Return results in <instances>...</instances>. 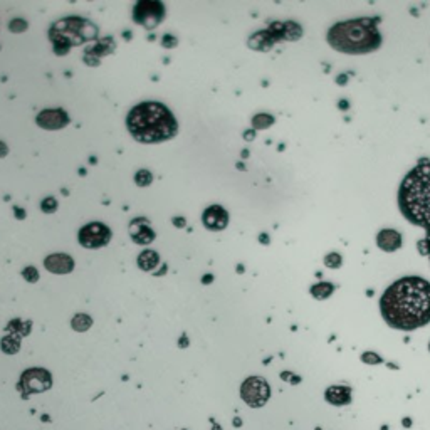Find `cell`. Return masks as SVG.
I'll list each match as a JSON object with an SVG mask.
<instances>
[{"mask_svg": "<svg viewBox=\"0 0 430 430\" xmlns=\"http://www.w3.org/2000/svg\"><path fill=\"white\" fill-rule=\"evenodd\" d=\"M21 385L24 388V395H29L30 392H42L51 387L49 373L44 370H29L22 375Z\"/></svg>", "mask_w": 430, "mask_h": 430, "instance_id": "cell-8", "label": "cell"}, {"mask_svg": "<svg viewBox=\"0 0 430 430\" xmlns=\"http://www.w3.org/2000/svg\"><path fill=\"white\" fill-rule=\"evenodd\" d=\"M7 153V148H5V144L3 143H0V156H3Z\"/></svg>", "mask_w": 430, "mask_h": 430, "instance_id": "cell-27", "label": "cell"}, {"mask_svg": "<svg viewBox=\"0 0 430 430\" xmlns=\"http://www.w3.org/2000/svg\"><path fill=\"white\" fill-rule=\"evenodd\" d=\"M173 222L176 224V226H183V224H185V222H183V219H182V220H180V219H175Z\"/></svg>", "mask_w": 430, "mask_h": 430, "instance_id": "cell-28", "label": "cell"}, {"mask_svg": "<svg viewBox=\"0 0 430 430\" xmlns=\"http://www.w3.org/2000/svg\"><path fill=\"white\" fill-rule=\"evenodd\" d=\"M284 37L289 39V41H296V39L301 37V27L297 26V24H286V27H284Z\"/></svg>", "mask_w": 430, "mask_h": 430, "instance_id": "cell-17", "label": "cell"}, {"mask_svg": "<svg viewBox=\"0 0 430 430\" xmlns=\"http://www.w3.org/2000/svg\"><path fill=\"white\" fill-rule=\"evenodd\" d=\"M272 121H274V118H272V116H269V115H257L252 123H254L256 128H267V126H271Z\"/></svg>", "mask_w": 430, "mask_h": 430, "instance_id": "cell-20", "label": "cell"}, {"mask_svg": "<svg viewBox=\"0 0 430 430\" xmlns=\"http://www.w3.org/2000/svg\"><path fill=\"white\" fill-rule=\"evenodd\" d=\"M403 424H405V427H410V419H405Z\"/></svg>", "mask_w": 430, "mask_h": 430, "instance_id": "cell-30", "label": "cell"}, {"mask_svg": "<svg viewBox=\"0 0 430 430\" xmlns=\"http://www.w3.org/2000/svg\"><path fill=\"white\" fill-rule=\"evenodd\" d=\"M378 19H355L333 26L328 32V42L333 49L344 54H367L378 49L381 35L376 29Z\"/></svg>", "mask_w": 430, "mask_h": 430, "instance_id": "cell-4", "label": "cell"}, {"mask_svg": "<svg viewBox=\"0 0 430 430\" xmlns=\"http://www.w3.org/2000/svg\"><path fill=\"white\" fill-rule=\"evenodd\" d=\"M333 291H335V286L331 283H317L311 287V294L316 299H328L333 294Z\"/></svg>", "mask_w": 430, "mask_h": 430, "instance_id": "cell-16", "label": "cell"}, {"mask_svg": "<svg viewBox=\"0 0 430 430\" xmlns=\"http://www.w3.org/2000/svg\"><path fill=\"white\" fill-rule=\"evenodd\" d=\"M399 207L408 222L430 229V162L408 172L399 190Z\"/></svg>", "mask_w": 430, "mask_h": 430, "instance_id": "cell-2", "label": "cell"}, {"mask_svg": "<svg viewBox=\"0 0 430 430\" xmlns=\"http://www.w3.org/2000/svg\"><path fill=\"white\" fill-rule=\"evenodd\" d=\"M240 395L246 403H249L251 407H262L264 403L269 400L271 397V388H269L267 381L260 376H251L244 381L242 388H240Z\"/></svg>", "mask_w": 430, "mask_h": 430, "instance_id": "cell-5", "label": "cell"}, {"mask_svg": "<svg viewBox=\"0 0 430 430\" xmlns=\"http://www.w3.org/2000/svg\"><path fill=\"white\" fill-rule=\"evenodd\" d=\"M89 326H91V319L84 315H79L72 319V328L78 329V331H84V329H87Z\"/></svg>", "mask_w": 430, "mask_h": 430, "instance_id": "cell-18", "label": "cell"}, {"mask_svg": "<svg viewBox=\"0 0 430 430\" xmlns=\"http://www.w3.org/2000/svg\"><path fill=\"white\" fill-rule=\"evenodd\" d=\"M324 399L331 405H348L351 401V388L343 387V385H333L324 392Z\"/></svg>", "mask_w": 430, "mask_h": 430, "instance_id": "cell-13", "label": "cell"}, {"mask_svg": "<svg viewBox=\"0 0 430 430\" xmlns=\"http://www.w3.org/2000/svg\"><path fill=\"white\" fill-rule=\"evenodd\" d=\"M37 123L41 124L42 128H51V130H57V128H61V126H64V124L67 123V116L61 110L42 111V113L37 116Z\"/></svg>", "mask_w": 430, "mask_h": 430, "instance_id": "cell-12", "label": "cell"}, {"mask_svg": "<svg viewBox=\"0 0 430 430\" xmlns=\"http://www.w3.org/2000/svg\"><path fill=\"white\" fill-rule=\"evenodd\" d=\"M419 249L424 256H429L430 259V229H427V234H425V239H422L419 242Z\"/></svg>", "mask_w": 430, "mask_h": 430, "instance_id": "cell-23", "label": "cell"}, {"mask_svg": "<svg viewBox=\"0 0 430 430\" xmlns=\"http://www.w3.org/2000/svg\"><path fill=\"white\" fill-rule=\"evenodd\" d=\"M158 254L153 251H144L143 254H140L138 257V266L143 269V271H153V269L158 266Z\"/></svg>", "mask_w": 430, "mask_h": 430, "instance_id": "cell-15", "label": "cell"}, {"mask_svg": "<svg viewBox=\"0 0 430 430\" xmlns=\"http://www.w3.org/2000/svg\"><path fill=\"white\" fill-rule=\"evenodd\" d=\"M336 83H338V84H344V83H346V76H344V74H343V76H338V79H336Z\"/></svg>", "mask_w": 430, "mask_h": 430, "instance_id": "cell-26", "label": "cell"}, {"mask_svg": "<svg viewBox=\"0 0 430 430\" xmlns=\"http://www.w3.org/2000/svg\"><path fill=\"white\" fill-rule=\"evenodd\" d=\"M385 323L395 329L412 331L430 323V283L417 276L401 277L380 299Z\"/></svg>", "mask_w": 430, "mask_h": 430, "instance_id": "cell-1", "label": "cell"}, {"mask_svg": "<svg viewBox=\"0 0 430 430\" xmlns=\"http://www.w3.org/2000/svg\"><path fill=\"white\" fill-rule=\"evenodd\" d=\"M22 276L26 277V279L29 281V283H35V281L39 279V274H37V271H35L34 267H27V269H24Z\"/></svg>", "mask_w": 430, "mask_h": 430, "instance_id": "cell-24", "label": "cell"}, {"mask_svg": "<svg viewBox=\"0 0 430 430\" xmlns=\"http://www.w3.org/2000/svg\"><path fill=\"white\" fill-rule=\"evenodd\" d=\"M429 349H430V343H429Z\"/></svg>", "mask_w": 430, "mask_h": 430, "instance_id": "cell-31", "label": "cell"}, {"mask_svg": "<svg viewBox=\"0 0 430 430\" xmlns=\"http://www.w3.org/2000/svg\"><path fill=\"white\" fill-rule=\"evenodd\" d=\"M56 208H57V202H56L54 199H46L42 202V210L47 212V214H51V212H54Z\"/></svg>", "mask_w": 430, "mask_h": 430, "instance_id": "cell-25", "label": "cell"}, {"mask_svg": "<svg viewBox=\"0 0 430 430\" xmlns=\"http://www.w3.org/2000/svg\"><path fill=\"white\" fill-rule=\"evenodd\" d=\"M44 264L54 274H66L74 269V260L66 254H52L44 260Z\"/></svg>", "mask_w": 430, "mask_h": 430, "instance_id": "cell-11", "label": "cell"}, {"mask_svg": "<svg viewBox=\"0 0 430 430\" xmlns=\"http://www.w3.org/2000/svg\"><path fill=\"white\" fill-rule=\"evenodd\" d=\"M361 361H363V363H367V365H380L383 360H381L376 353L367 351V353H363V355H361Z\"/></svg>", "mask_w": 430, "mask_h": 430, "instance_id": "cell-22", "label": "cell"}, {"mask_svg": "<svg viewBox=\"0 0 430 430\" xmlns=\"http://www.w3.org/2000/svg\"><path fill=\"white\" fill-rule=\"evenodd\" d=\"M130 234H131V239H133L136 244H150L153 242L155 239L153 229L148 226V224L142 222V220H135V222L131 224Z\"/></svg>", "mask_w": 430, "mask_h": 430, "instance_id": "cell-14", "label": "cell"}, {"mask_svg": "<svg viewBox=\"0 0 430 430\" xmlns=\"http://www.w3.org/2000/svg\"><path fill=\"white\" fill-rule=\"evenodd\" d=\"M341 262H343V260H341V256L338 252H331V254L324 257V266L329 269H338L341 266Z\"/></svg>", "mask_w": 430, "mask_h": 430, "instance_id": "cell-19", "label": "cell"}, {"mask_svg": "<svg viewBox=\"0 0 430 430\" xmlns=\"http://www.w3.org/2000/svg\"><path fill=\"white\" fill-rule=\"evenodd\" d=\"M151 180H153V176H151L150 172H146V170H142L136 173V183H138L140 187H146V185H150Z\"/></svg>", "mask_w": 430, "mask_h": 430, "instance_id": "cell-21", "label": "cell"}, {"mask_svg": "<svg viewBox=\"0 0 430 430\" xmlns=\"http://www.w3.org/2000/svg\"><path fill=\"white\" fill-rule=\"evenodd\" d=\"M111 239V232L106 226L99 222H92L89 226L83 227L81 232H79V242L83 244L84 247L89 249H98L103 247L110 242Z\"/></svg>", "mask_w": 430, "mask_h": 430, "instance_id": "cell-6", "label": "cell"}, {"mask_svg": "<svg viewBox=\"0 0 430 430\" xmlns=\"http://www.w3.org/2000/svg\"><path fill=\"white\" fill-rule=\"evenodd\" d=\"M229 222V215L227 212L224 210L219 205H214V207L207 208L203 214V224L207 229L210 230H222V229L227 227Z\"/></svg>", "mask_w": 430, "mask_h": 430, "instance_id": "cell-9", "label": "cell"}, {"mask_svg": "<svg viewBox=\"0 0 430 430\" xmlns=\"http://www.w3.org/2000/svg\"><path fill=\"white\" fill-rule=\"evenodd\" d=\"M340 106H341V110H346L348 103H346V101H341V103H340Z\"/></svg>", "mask_w": 430, "mask_h": 430, "instance_id": "cell-29", "label": "cell"}, {"mask_svg": "<svg viewBox=\"0 0 430 430\" xmlns=\"http://www.w3.org/2000/svg\"><path fill=\"white\" fill-rule=\"evenodd\" d=\"M126 126L130 133L143 143H160L176 133V121L170 110L151 101L135 106L126 118Z\"/></svg>", "mask_w": 430, "mask_h": 430, "instance_id": "cell-3", "label": "cell"}, {"mask_svg": "<svg viewBox=\"0 0 430 430\" xmlns=\"http://www.w3.org/2000/svg\"><path fill=\"white\" fill-rule=\"evenodd\" d=\"M165 9L160 2H140L135 9V21L146 29L153 27L163 19Z\"/></svg>", "mask_w": 430, "mask_h": 430, "instance_id": "cell-7", "label": "cell"}, {"mask_svg": "<svg viewBox=\"0 0 430 430\" xmlns=\"http://www.w3.org/2000/svg\"><path fill=\"white\" fill-rule=\"evenodd\" d=\"M403 237L400 232L393 230V229H383L376 235V246L385 252H395L401 247Z\"/></svg>", "mask_w": 430, "mask_h": 430, "instance_id": "cell-10", "label": "cell"}]
</instances>
